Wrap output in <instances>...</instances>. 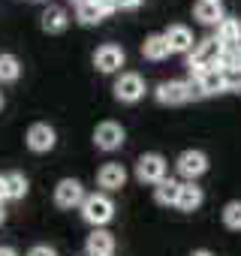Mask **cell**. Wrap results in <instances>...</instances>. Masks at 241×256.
<instances>
[{
  "label": "cell",
  "mask_w": 241,
  "mask_h": 256,
  "mask_svg": "<svg viewBox=\"0 0 241 256\" xmlns=\"http://www.w3.org/2000/svg\"><path fill=\"white\" fill-rule=\"evenodd\" d=\"M220 58H223V42H217V36H208V40H199V42L193 46L187 66H190L193 78H199L202 72L220 66Z\"/></svg>",
  "instance_id": "1"
},
{
  "label": "cell",
  "mask_w": 241,
  "mask_h": 256,
  "mask_svg": "<svg viewBox=\"0 0 241 256\" xmlns=\"http://www.w3.org/2000/svg\"><path fill=\"white\" fill-rule=\"evenodd\" d=\"M82 217L84 223H90L94 229H102L112 217H114V202L106 193H88L82 202Z\"/></svg>",
  "instance_id": "2"
},
{
  "label": "cell",
  "mask_w": 241,
  "mask_h": 256,
  "mask_svg": "<svg viewBox=\"0 0 241 256\" xmlns=\"http://www.w3.org/2000/svg\"><path fill=\"white\" fill-rule=\"evenodd\" d=\"M199 96V88L196 82H163L157 88V100L163 106H181L187 100H196Z\"/></svg>",
  "instance_id": "3"
},
{
  "label": "cell",
  "mask_w": 241,
  "mask_h": 256,
  "mask_svg": "<svg viewBox=\"0 0 241 256\" xmlns=\"http://www.w3.org/2000/svg\"><path fill=\"white\" fill-rule=\"evenodd\" d=\"M124 139H127V133H124V126H120L118 120H102L94 130V145L100 151H118L120 145H124Z\"/></svg>",
  "instance_id": "4"
},
{
  "label": "cell",
  "mask_w": 241,
  "mask_h": 256,
  "mask_svg": "<svg viewBox=\"0 0 241 256\" xmlns=\"http://www.w3.org/2000/svg\"><path fill=\"white\" fill-rule=\"evenodd\" d=\"M136 178L142 184H160L166 178V157L163 154H142L136 160Z\"/></svg>",
  "instance_id": "5"
},
{
  "label": "cell",
  "mask_w": 241,
  "mask_h": 256,
  "mask_svg": "<svg viewBox=\"0 0 241 256\" xmlns=\"http://www.w3.org/2000/svg\"><path fill=\"white\" fill-rule=\"evenodd\" d=\"M145 96V82L139 72H120L114 82V100L120 102H139Z\"/></svg>",
  "instance_id": "6"
},
{
  "label": "cell",
  "mask_w": 241,
  "mask_h": 256,
  "mask_svg": "<svg viewBox=\"0 0 241 256\" xmlns=\"http://www.w3.org/2000/svg\"><path fill=\"white\" fill-rule=\"evenodd\" d=\"M84 187H82V181H76V178H64V181H58V187H54V202H58V208H82V202H84Z\"/></svg>",
  "instance_id": "7"
},
{
  "label": "cell",
  "mask_w": 241,
  "mask_h": 256,
  "mask_svg": "<svg viewBox=\"0 0 241 256\" xmlns=\"http://www.w3.org/2000/svg\"><path fill=\"white\" fill-rule=\"evenodd\" d=\"M124 60H127V54H124V48L120 46H112V42H106V46H100L96 52H94V66L100 70V72H118L120 66H124Z\"/></svg>",
  "instance_id": "8"
},
{
  "label": "cell",
  "mask_w": 241,
  "mask_h": 256,
  "mask_svg": "<svg viewBox=\"0 0 241 256\" xmlns=\"http://www.w3.org/2000/svg\"><path fill=\"white\" fill-rule=\"evenodd\" d=\"M175 166H178V175H181V178L196 181L199 175H205V169H208V157H205L202 151L190 148V151H181V157L175 160Z\"/></svg>",
  "instance_id": "9"
},
{
  "label": "cell",
  "mask_w": 241,
  "mask_h": 256,
  "mask_svg": "<svg viewBox=\"0 0 241 256\" xmlns=\"http://www.w3.org/2000/svg\"><path fill=\"white\" fill-rule=\"evenodd\" d=\"M193 82H196V88H199V96H214V94L229 90V76H226L220 66H214V70L202 72V76H199V78H193Z\"/></svg>",
  "instance_id": "10"
},
{
  "label": "cell",
  "mask_w": 241,
  "mask_h": 256,
  "mask_svg": "<svg viewBox=\"0 0 241 256\" xmlns=\"http://www.w3.org/2000/svg\"><path fill=\"white\" fill-rule=\"evenodd\" d=\"M28 148L30 151H36V154H46V151H52L54 148V142H58V133L52 130L48 124H34L30 130H28Z\"/></svg>",
  "instance_id": "11"
},
{
  "label": "cell",
  "mask_w": 241,
  "mask_h": 256,
  "mask_svg": "<svg viewBox=\"0 0 241 256\" xmlns=\"http://www.w3.org/2000/svg\"><path fill=\"white\" fill-rule=\"evenodd\" d=\"M96 184L102 187V190H120L127 184V169L120 166V163H106V166H100V172H96Z\"/></svg>",
  "instance_id": "12"
},
{
  "label": "cell",
  "mask_w": 241,
  "mask_h": 256,
  "mask_svg": "<svg viewBox=\"0 0 241 256\" xmlns=\"http://www.w3.org/2000/svg\"><path fill=\"white\" fill-rule=\"evenodd\" d=\"M84 250H88V256H112L114 253V235L106 229H94L84 241Z\"/></svg>",
  "instance_id": "13"
},
{
  "label": "cell",
  "mask_w": 241,
  "mask_h": 256,
  "mask_svg": "<svg viewBox=\"0 0 241 256\" xmlns=\"http://www.w3.org/2000/svg\"><path fill=\"white\" fill-rule=\"evenodd\" d=\"M163 36H166V42H169V52H172V54L193 52V34H190V28H184V24H172Z\"/></svg>",
  "instance_id": "14"
},
{
  "label": "cell",
  "mask_w": 241,
  "mask_h": 256,
  "mask_svg": "<svg viewBox=\"0 0 241 256\" xmlns=\"http://www.w3.org/2000/svg\"><path fill=\"white\" fill-rule=\"evenodd\" d=\"M193 18L199 24H220L226 16H223V6L217 4V0H199V4L193 6Z\"/></svg>",
  "instance_id": "15"
},
{
  "label": "cell",
  "mask_w": 241,
  "mask_h": 256,
  "mask_svg": "<svg viewBox=\"0 0 241 256\" xmlns=\"http://www.w3.org/2000/svg\"><path fill=\"white\" fill-rule=\"evenodd\" d=\"M40 24H42L46 34H64L66 24H70V16H66L64 6H48V10L40 16Z\"/></svg>",
  "instance_id": "16"
},
{
  "label": "cell",
  "mask_w": 241,
  "mask_h": 256,
  "mask_svg": "<svg viewBox=\"0 0 241 256\" xmlns=\"http://www.w3.org/2000/svg\"><path fill=\"white\" fill-rule=\"evenodd\" d=\"M217 42H223V48L241 46V22L238 18H223L217 24Z\"/></svg>",
  "instance_id": "17"
},
{
  "label": "cell",
  "mask_w": 241,
  "mask_h": 256,
  "mask_svg": "<svg viewBox=\"0 0 241 256\" xmlns=\"http://www.w3.org/2000/svg\"><path fill=\"white\" fill-rule=\"evenodd\" d=\"M142 54H145L148 60H163V58H169L172 52H169V42H166L163 34H151V36L142 42Z\"/></svg>",
  "instance_id": "18"
},
{
  "label": "cell",
  "mask_w": 241,
  "mask_h": 256,
  "mask_svg": "<svg viewBox=\"0 0 241 256\" xmlns=\"http://www.w3.org/2000/svg\"><path fill=\"white\" fill-rule=\"evenodd\" d=\"M178 196H181V181H175V178H163L154 187V199L160 205H178Z\"/></svg>",
  "instance_id": "19"
},
{
  "label": "cell",
  "mask_w": 241,
  "mask_h": 256,
  "mask_svg": "<svg viewBox=\"0 0 241 256\" xmlns=\"http://www.w3.org/2000/svg\"><path fill=\"white\" fill-rule=\"evenodd\" d=\"M199 205H202V187H196L193 181L181 184V196H178V205H175V208H181V211H196Z\"/></svg>",
  "instance_id": "20"
},
{
  "label": "cell",
  "mask_w": 241,
  "mask_h": 256,
  "mask_svg": "<svg viewBox=\"0 0 241 256\" xmlns=\"http://www.w3.org/2000/svg\"><path fill=\"white\" fill-rule=\"evenodd\" d=\"M4 184H6V199H24V196H28V187H30L22 172L4 175Z\"/></svg>",
  "instance_id": "21"
},
{
  "label": "cell",
  "mask_w": 241,
  "mask_h": 256,
  "mask_svg": "<svg viewBox=\"0 0 241 256\" xmlns=\"http://www.w3.org/2000/svg\"><path fill=\"white\" fill-rule=\"evenodd\" d=\"M22 76V64L16 54H0V82H16Z\"/></svg>",
  "instance_id": "22"
},
{
  "label": "cell",
  "mask_w": 241,
  "mask_h": 256,
  "mask_svg": "<svg viewBox=\"0 0 241 256\" xmlns=\"http://www.w3.org/2000/svg\"><path fill=\"white\" fill-rule=\"evenodd\" d=\"M76 18L82 22V24H100L106 16H102V10L94 4V0H88V4H82V6H76Z\"/></svg>",
  "instance_id": "23"
},
{
  "label": "cell",
  "mask_w": 241,
  "mask_h": 256,
  "mask_svg": "<svg viewBox=\"0 0 241 256\" xmlns=\"http://www.w3.org/2000/svg\"><path fill=\"white\" fill-rule=\"evenodd\" d=\"M220 70L223 72H241V46H232V48H223V58H220Z\"/></svg>",
  "instance_id": "24"
},
{
  "label": "cell",
  "mask_w": 241,
  "mask_h": 256,
  "mask_svg": "<svg viewBox=\"0 0 241 256\" xmlns=\"http://www.w3.org/2000/svg\"><path fill=\"white\" fill-rule=\"evenodd\" d=\"M223 223H226L229 229L241 232V202H238V199H235V202H229V205L223 208Z\"/></svg>",
  "instance_id": "25"
},
{
  "label": "cell",
  "mask_w": 241,
  "mask_h": 256,
  "mask_svg": "<svg viewBox=\"0 0 241 256\" xmlns=\"http://www.w3.org/2000/svg\"><path fill=\"white\" fill-rule=\"evenodd\" d=\"M28 256H58V250H54V247H48V244H36V247H30V250H28Z\"/></svg>",
  "instance_id": "26"
},
{
  "label": "cell",
  "mask_w": 241,
  "mask_h": 256,
  "mask_svg": "<svg viewBox=\"0 0 241 256\" xmlns=\"http://www.w3.org/2000/svg\"><path fill=\"white\" fill-rule=\"evenodd\" d=\"M94 4L102 10V16H112V12L118 10V6H114V0H94Z\"/></svg>",
  "instance_id": "27"
},
{
  "label": "cell",
  "mask_w": 241,
  "mask_h": 256,
  "mask_svg": "<svg viewBox=\"0 0 241 256\" xmlns=\"http://www.w3.org/2000/svg\"><path fill=\"white\" fill-rule=\"evenodd\" d=\"M139 4H142V0H114V6H118V10H136Z\"/></svg>",
  "instance_id": "28"
},
{
  "label": "cell",
  "mask_w": 241,
  "mask_h": 256,
  "mask_svg": "<svg viewBox=\"0 0 241 256\" xmlns=\"http://www.w3.org/2000/svg\"><path fill=\"white\" fill-rule=\"evenodd\" d=\"M0 256H18L16 247H6V244H0Z\"/></svg>",
  "instance_id": "29"
},
{
  "label": "cell",
  "mask_w": 241,
  "mask_h": 256,
  "mask_svg": "<svg viewBox=\"0 0 241 256\" xmlns=\"http://www.w3.org/2000/svg\"><path fill=\"white\" fill-rule=\"evenodd\" d=\"M4 199H6V184H4V175H0V205H4Z\"/></svg>",
  "instance_id": "30"
},
{
  "label": "cell",
  "mask_w": 241,
  "mask_h": 256,
  "mask_svg": "<svg viewBox=\"0 0 241 256\" xmlns=\"http://www.w3.org/2000/svg\"><path fill=\"white\" fill-rule=\"evenodd\" d=\"M190 256H214V253H211V250H193Z\"/></svg>",
  "instance_id": "31"
},
{
  "label": "cell",
  "mask_w": 241,
  "mask_h": 256,
  "mask_svg": "<svg viewBox=\"0 0 241 256\" xmlns=\"http://www.w3.org/2000/svg\"><path fill=\"white\" fill-rule=\"evenodd\" d=\"M72 4H76V6H82V4H88V0H72Z\"/></svg>",
  "instance_id": "32"
},
{
  "label": "cell",
  "mask_w": 241,
  "mask_h": 256,
  "mask_svg": "<svg viewBox=\"0 0 241 256\" xmlns=\"http://www.w3.org/2000/svg\"><path fill=\"white\" fill-rule=\"evenodd\" d=\"M0 223H4V205H0Z\"/></svg>",
  "instance_id": "33"
},
{
  "label": "cell",
  "mask_w": 241,
  "mask_h": 256,
  "mask_svg": "<svg viewBox=\"0 0 241 256\" xmlns=\"http://www.w3.org/2000/svg\"><path fill=\"white\" fill-rule=\"evenodd\" d=\"M0 108H4V94H0Z\"/></svg>",
  "instance_id": "34"
},
{
  "label": "cell",
  "mask_w": 241,
  "mask_h": 256,
  "mask_svg": "<svg viewBox=\"0 0 241 256\" xmlns=\"http://www.w3.org/2000/svg\"><path fill=\"white\" fill-rule=\"evenodd\" d=\"M217 4H220V0H217Z\"/></svg>",
  "instance_id": "35"
}]
</instances>
